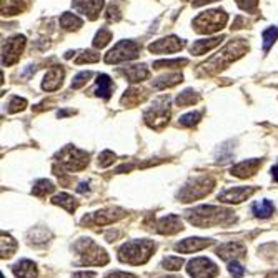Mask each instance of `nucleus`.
<instances>
[{"mask_svg": "<svg viewBox=\"0 0 278 278\" xmlns=\"http://www.w3.org/2000/svg\"><path fill=\"white\" fill-rule=\"evenodd\" d=\"M185 217L192 225L198 228H210L218 227V225H232L235 222V215L230 208H223V207L215 205H200L192 210L185 211Z\"/></svg>", "mask_w": 278, "mask_h": 278, "instance_id": "1", "label": "nucleus"}, {"mask_svg": "<svg viewBox=\"0 0 278 278\" xmlns=\"http://www.w3.org/2000/svg\"><path fill=\"white\" fill-rule=\"evenodd\" d=\"M248 50V43L243 38H237L235 42L227 43L218 54H215L211 59H208L205 64L200 65V72H205L208 75L220 73L222 70H225L232 62L238 60L240 57H243Z\"/></svg>", "mask_w": 278, "mask_h": 278, "instance_id": "2", "label": "nucleus"}, {"mask_svg": "<svg viewBox=\"0 0 278 278\" xmlns=\"http://www.w3.org/2000/svg\"><path fill=\"white\" fill-rule=\"evenodd\" d=\"M155 243L152 240H132L127 242L118 250V260L129 265H143L152 257Z\"/></svg>", "mask_w": 278, "mask_h": 278, "instance_id": "3", "label": "nucleus"}, {"mask_svg": "<svg viewBox=\"0 0 278 278\" xmlns=\"http://www.w3.org/2000/svg\"><path fill=\"white\" fill-rule=\"evenodd\" d=\"M73 250L77 251L78 265H92V267H102L108 263V255L102 246L97 245L92 238H80L73 243Z\"/></svg>", "mask_w": 278, "mask_h": 278, "instance_id": "4", "label": "nucleus"}, {"mask_svg": "<svg viewBox=\"0 0 278 278\" xmlns=\"http://www.w3.org/2000/svg\"><path fill=\"white\" fill-rule=\"evenodd\" d=\"M215 187V180L211 176H195L190 178L187 183L183 185V188L176 193V198H180V202L183 204H190V202L200 200V198L207 197L208 193L213 190Z\"/></svg>", "mask_w": 278, "mask_h": 278, "instance_id": "5", "label": "nucleus"}, {"mask_svg": "<svg viewBox=\"0 0 278 278\" xmlns=\"http://www.w3.org/2000/svg\"><path fill=\"white\" fill-rule=\"evenodd\" d=\"M170 118V99L167 97H158L153 100V104L145 110L143 120L153 130H162L169 123Z\"/></svg>", "mask_w": 278, "mask_h": 278, "instance_id": "6", "label": "nucleus"}, {"mask_svg": "<svg viewBox=\"0 0 278 278\" xmlns=\"http://www.w3.org/2000/svg\"><path fill=\"white\" fill-rule=\"evenodd\" d=\"M228 15L225 14L222 8H215V10H207L202 12L200 15L195 17L193 20V29L198 34H204V35H210L215 34L218 30H222L225 25H227Z\"/></svg>", "mask_w": 278, "mask_h": 278, "instance_id": "7", "label": "nucleus"}, {"mask_svg": "<svg viewBox=\"0 0 278 278\" xmlns=\"http://www.w3.org/2000/svg\"><path fill=\"white\" fill-rule=\"evenodd\" d=\"M88 158H90V155L87 152L75 148L72 145H67L55 155V162L60 165V169L67 172H78L88 165Z\"/></svg>", "mask_w": 278, "mask_h": 278, "instance_id": "8", "label": "nucleus"}, {"mask_svg": "<svg viewBox=\"0 0 278 278\" xmlns=\"http://www.w3.org/2000/svg\"><path fill=\"white\" fill-rule=\"evenodd\" d=\"M127 215V211L123 208H107V210H99V211H94V213H88L85 215L80 223L83 227H90V228H95V227H105V225H112L118 222L120 218H123Z\"/></svg>", "mask_w": 278, "mask_h": 278, "instance_id": "9", "label": "nucleus"}, {"mask_svg": "<svg viewBox=\"0 0 278 278\" xmlns=\"http://www.w3.org/2000/svg\"><path fill=\"white\" fill-rule=\"evenodd\" d=\"M139 54H140V47L137 42L120 40L107 55H105V62H107V64H122V62L137 59Z\"/></svg>", "mask_w": 278, "mask_h": 278, "instance_id": "10", "label": "nucleus"}, {"mask_svg": "<svg viewBox=\"0 0 278 278\" xmlns=\"http://www.w3.org/2000/svg\"><path fill=\"white\" fill-rule=\"evenodd\" d=\"M25 37L24 35H15V37L8 38L7 42H3L2 45V65L3 67H8V65L15 64L17 60L20 59L22 52H24L25 47Z\"/></svg>", "mask_w": 278, "mask_h": 278, "instance_id": "11", "label": "nucleus"}, {"mask_svg": "<svg viewBox=\"0 0 278 278\" xmlns=\"http://www.w3.org/2000/svg\"><path fill=\"white\" fill-rule=\"evenodd\" d=\"M187 272L192 278H215L218 275V267L210 258L198 257L188 262Z\"/></svg>", "mask_w": 278, "mask_h": 278, "instance_id": "12", "label": "nucleus"}, {"mask_svg": "<svg viewBox=\"0 0 278 278\" xmlns=\"http://www.w3.org/2000/svg\"><path fill=\"white\" fill-rule=\"evenodd\" d=\"M257 192V187H233L218 193V200L222 204H242Z\"/></svg>", "mask_w": 278, "mask_h": 278, "instance_id": "13", "label": "nucleus"}, {"mask_svg": "<svg viewBox=\"0 0 278 278\" xmlns=\"http://www.w3.org/2000/svg\"><path fill=\"white\" fill-rule=\"evenodd\" d=\"M185 45V42L182 38L175 37V35H170V37L160 38V40L153 42L148 45V50L152 54H174V52L182 50Z\"/></svg>", "mask_w": 278, "mask_h": 278, "instance_id": "14", "label": "nucleus"}, {"mask_svg": "<svg viewBox=\"0 0 278 278\" xmlns=\"http://www.w3.org/2000/svg\"><path fill=\"white\" fill-rule=\"evenodd\" d=\"M215 253H217V257L222 258L223 262H232V260L243 257L246 253V248L240 242H227V243L220 245L218 248L215 250Z\"/></svg>", "mask_w": 278, "mask_h": 278, "instance_id": "15", "label": "nucleus"}, {"mask_svg": "<svg viewBox=\"0 0 278 278\" xmlns=\"http://www.w3.org/2000/svg\"><path fill=\"white\" fill-rule=\"evenodd\" d=\"M155 230L162 235H175L183 230V223L176 215H167L155 223Z\"/></svg>", "mask_w": 278, "mask_h": 278, "instance_id": "16", "label": "nucleus"}, {"mask_svg": "<svg viewBox=\"0 0 278 278\" xmlns=\"http://www.w3.org/2000/svg\"><path fill=\"white\" fill-rule=\"evenodd\" d=\"M213 243V240H208V238H200V237H193V238H185L180 243L175 245V250L180 251V253H195V251H200L210 246Z\"/></svg>", "mask_w": 278, "mask_h": 278, "instance_id": "17", "label": "nucleus"}, {"mask_svg": "<svg viewBox=\"0 0 278 278\" xmlns=\"http://www.w3.org/2000/svg\"><path fill=\"white\" fill-rule=\"evenodd\" d=\"M260 167H262V160L260 158H251V160H245L233 165L230 174L233 176H237V178H248V176H253L257 174Z\"/></svg>", "mask_w": 278, "mask_h": 278, "instance_id": "18", "label": "nucleus"}, {"mask_svg": "<svg viewBox=\"0 0 278 278\" xmlns=\"http://www.w3.org/2000/svg\"><path fill=\"white\" fill-rule=\"evenodd\" d=\"M62 78H64V69L62 67H52L43 77L42 88L45 92H55L62 85Z\"/></svg>", "mask_w": 278, "mask_h": 278, "instance_id": "19", "label": "nucleus"}, {"mask_svg": "<svg viewBox=\"0 0 278 278\" xmlns=\"http://www.w3.org/2000/svg\"><path fill=\"white\" fill-rule=\"evenodd\" d=\"M222 40H225L223 35H220V37H211V38H204V40H197L190 45V54L192 55H204L207 52L213 50L217 45H220Z\"/></svg>", "mask_w": 278, "mask_h": 278, "instance_id": "20", "label": "nucleus"}, {"mask_svg": "<svg viewBox=\"0 0 278 278\" xmlns=\"http://www.w3.org/2000/svg\"><path fill=\"white\" fill-rule=\"evenodd\" d=\"M12 272L17 278H37V265L30 260H20L12 267Z\"/></svg>", "mask_w": 278, "mask_h": 278, "instance_id": "21", "label": "nucleus"}, {"mask_svg": "<svg viewBox=\"0 0 278 278\" xmlns=\"http://www.w3.org/2000/svg\"><path fill=\"white\" fill-rule=\"evenodd\" d=\"M75 7H77L78 12L87 15L90 20H95L104 7V0H85V2L78 3V5H75Z\"/></svg>", "mask_w": 278, "mask_h": 278, "instance_id": "22", "label": "nucleus"}, {"mask_svg": "<svg viewBox=\"0 0 278 278\" xmlns=\"http://www.w3.org/2000/svg\"><path fill=\"white\" fill-rule=\"evenodd\" d=\"M112 92H113V82H112V78H110L108 75H105V73L97 75L95 95L97 97H102V99L107 100V99H110Z\"/></svg>", "mask_w": 278, "mask_h": 278, "instance_id": "23", "label": "nucleus"}, {"mask_svg": "<svg viewBox=\"0 0 278 278\" xmlns=\"http://www.w3.org/2000/svg\"><path fill=\"white\" fill-rule=\"evenodd\" d=\"M122 73L129 78L130 83H137V82H142L145 78H148V69L145 65H134V67H127L122 70Z\"/></svg>", "mask_w": 278, "mask_h": 278, "instance_id": "24", "label": "nucleus"}, {"mask_svg": "<svg viewBox=\"0 0 278 278\" xmlns=\"http://www.w3.org/2000/svg\"><path fill=\"white\" fill-rule=\"evenodd\" d=\"M145 97H147V94H145L142 88L132 87V88H129V90L125 92V94H123L120 104L127 105V107H135V105H139L140 102H143Z\"/></svg>", "mask_w": 278, "mask_h": 278, "instance_id": "25", "label": "nucleus"}, {"mask_svg": "<svg viewBox=\"0 0 278 278\" xmlns=\"http://www.w3.org/2000/svg\"><path fill=\"white\" fill-rule=\"evenodd\" d=\"M182 80H183V75L182 73H167V75H162V77H158L157 80H153L152 87L155 88V90H163V88L175 87L176 83H180Z\"/></svg>", "mask_w": 278, "mask_h": 278, "instance_id": "26", "label": "nucleus"}, {"mask_svg": "<svg viewBox=\"0 0 278 278\" xmlns=\"http://www.w3.org/2000/svg\"><path fill=\"white\" fill-rule=\"evenodd\" d=\"M251 211H253V215L257 218H268L273 215V211H275V207L270 200H267V198H263V200H258L257 204L251 205Z\"/></svg>", "mask_w": 278, "mask_h": 278, "instance_id": "27", "label": "nucleus"}, {"mask_svg": "<svg viewBox=\"0 0 278 278\" xmlns=\"http://www.w3.org/2000/svg\"><path fill=\"white\" fill-rule=\"evenodd\" d=\"M17 250V242L7 233H2V240H0V257L3 260L10 258Z\"/></svg>", "mask_w": 278, "mask_h": 278, "instance_id": "28", "label": "nucleus"}, {"mask_svg": "<svg viewBox=\"0 0 278 278\" xmlns=\"http://www.w3.org/2000/svg\"><path fill=\"white\" fill-rule=\"evenodd\" d=\"M52 204L64 207V208L67 211H70V213H73V211L77 210V205H78L77 200H75L72 195H69V193H59V195H55L54 198H52Z\"/></svg>", "mask_w": 278, "mask_h": 278, "instance_id": "29", "label": "nucleus"}, {"mask_svg": "<svg viewBox=\"0 0 278 278\" xmlns=\"http://www.w3.org/2000/svg\"><path fill=\"white\" fill-rule=\"evenodd\" d=\"M27 0H2V14L3 15H15L20 14L25 8Z\"/></svg>", "mask_w": 278, "mask_h": 278, "instance_id": "30", "label": "nucleus"}, {"mask_svg": "<svg viewBox=\"0 0 278 278\" xmlns=\"http://www.w3.org/2000/svg\"><path fill=\"white\" fill-rule=\"evenodd\" d=\"M48 237H50V233H48L47 228H32L29 233H27V238H29V243L30 245H43L48 242Z\"/></svg>", "mask_w": 278, "mask_h": 278, "instance_id": "31", "label": "nucleus"}, {"mask_svg": "<svg viewBox=\"0 0 278 278\" xmlns=\"http://www.w3.org/2000/svg\"><path fill=\"white\" fill-rule=\"evenodd\" d=\"M83 25L82 19H78L75 14H70V12H65L64 15L60 17V27L64 30H77Z\"/></svg>", "mask_w": 278, "mask_h": 278, "instance_id": "32", "label": "nucleus"}, {"mask_svg": "<svg viewBox=\"0 0 278 278\" xmlns=\"http://www.w3.org/2000/svg\"><path fill=\"white\" fill-rule=\"evenodd\" d=\"M198 100H200V97L197 95V92H193L192 88H187V90L176 97L175 104H176V107H190V105L197 104Z\"/></svg>", "mask_w": 278, "mask_h": 278, "instance_id": "33", "label": "nucleus"}, {"mask_svg": "<svg viewBox=\"0 0 278 278\" xmlns=\"http://www.w3.org/2000/svg\"><path fill=\"white\" fill-rule=\"evenodd\" d=\"M55 190V185L50 182V180H38L37 183L34 185V188H32V193L35 197H47L48 193H52Z\"/></svg>", "mask_w": 278, "mask_h": 278, "instance_id": "34", "label": "nucleus"}, {"mask_svg": "<svg viewBox=\"0 0 278 278\" xmlns=\"http://www.w3.org/2000/svg\"><path fill=\"white\" fill-rule=\"evenodd\" d=\"M110 40H112V32H110L107 27H102L94 37V47L95 48H104Z\"/></svg>", "mask_w": 278, "mask_h": 278, "instance_id": "35", "label": "nucleus"}, {"mask_svg": "<svg viewBox=\"0 0 278 278\" xmlns=\"http://www.w3.org/2000/svg\"><path fill=\"white\" fill-rule=\"evenodd\" d=\"M277 38H278V29H277V27H270V29L263 30V34H262L263 50L268 52V48H270L273 43H275Z\"/></svg>", "mask_w": 278, "mask_h": 278, "instance_id": "36", "label": "nucleus"}, {"mask_svg": "<svg viewBox=\"0 0 278 278\" xmlns=\"http://www.w3.org/2000/svg\"><path fill=\"white\" fill-rule=\"evenodd\" d=\"M187 59H175V60H157L153 62V69H178L182 65H187Z\"/></svg>", "mask_w": 278, "mask_h": 278, "instance_id": "37", "label": "nucleus"}, {"mask_svg": "<svg viewBox=\"0 0 278 278\" xmlns=\"http://www.w3.org/2000/svg\"><path fill=\"white\" fill-rule=\"evenodd\" d=\"M100 60V55L95 54L94 50H82L78 57L75 59V64H95V62Z\"/></svg>", "mask_w": 278, "mask_h": 278, "instance_id": "38", "label": "nucleus"}, {"mask_svg": "<svg viewBox=\"0 0 278 278\" xmlns=\"http://www.w3.org/2000/svg\"><path fill=\"white\" fill-rule=\"evenodd\" d=\"M182 265H183V258H180V257H167V258H163V262H162V267L170 272L180 270Z\"/></svg>", "mask_w": 278, "mask_h": 278, "instance_id": "39", "label": "nucleus"}, {"mask_svg": "<svg viewBox=\"0 0 278 278\" xmlns=\"http://www.w3.org/2000/svg\"><path fill=\"white\" fill-rule=\"evenodd\" d=\"M200 118H202V113L200 112H192V113H187V115L180 117L178 118V123L182 127H193V125H197Z\"/></svg>", "mask_w": 278, "mask_h": 278, "instance_id": "40", "label": "nucleus"}, {"mask_svg": "<svg viewBox=\"0 0 278 278\" xmlns=\"http://www.w3.org/2000/svg\"><path fill=\"white\" fill-rule=\"evenodd\" d=\"M115 153L110 152V150H104L102 153L99 155V165L102 167V169H105V167H110L113 162H115Z\"/></svg>", "mask_w": 278, "mask_h": 278, "instance_id": "41", "label": "nucleus"}, {"mask_svg": "<svg viewBox=\"0 0 278 278\" xmlns=\"http://www.w3.org/2000/svg\"><path fill=\"white\" fill-rule=\"evenodd\" d=\"M25 107H27V100L20 99V97H12L10 104H8V112L15 113V112H20V110H24Z\"/></svg>", "mask_w": 278, "mask_h": 278, "instance_id": "42", "label": "nucleus"}, {"mask_svg": "<svg viewBox=\"0 0 278 278\" xmlns=\"http://www.w3.org/2000/svg\"><path fill=\"white\" fill-rule=\"evenodd\" d=\"M90 77H92V72H80V73H77V75H75V78H73V82H72V88H73V90H77V88L83 87L88 82V78H90Z\"/></svg>", "mask_w": 278, "mask_h": 278, "instance_id": "43", "label": "nucleus"}, {"mask_svg": "<svg viewBox=\"0 0 278 278\" xmlns=\"http://www.w3.org/2000/svg\"><path fill=\"white\" fill-rule=\"evenodd\" d=\"M235 3L245 12H255L258 7V0H235Z\"/></svg>", "mask_w": 278, "mask_h": 278, "instance_id": "44", "label": "nucleus"}, {"mask_svg": "<svg viewBox=\"0 0 278 278\" xmlns=\"http://www.w3.org/2000/svg\"><path fill=\"white\" fill-rule=\"evenodd\" d=\"M228 272L232 273L233 278H242L245 275V268L242 267L237 260H232V262H230V265H228Z\"/></svg>", "mask_w": 278, "mask_h": 278, "instance_id": "45", "label": "nucleus"}, {"mask_svg": "<svg viewBox=\"0 0 278 278\" xmlns=\"http://www.w3.org/2000/svg\"><path fill=\"white\" fill-rule=\"evenodd\" d=\"M105 17H107L108 22H118L122 19L120 10H118V7L113 5V3H110V5L107 7V14H105Z\"/></svg>", "mask_w": 278, "mask_h": 278, "instance_id": "46", "label": "nucleus"}, {"mask_svg": "<svg viewBox=\"0 0 278 278\" xmlns=\"http://www.w3.org/2000/svg\"><path fill=\"white\" fill-rule=\"evenodd\" d=\"M104 278H137V277L125 272H112V273H108V275H105Z\"/></svg>", "mask_w": 278, "mask_h": 278, "instance_id": "47", "label": "nucleus"}, {"mask_svg": "<svg viewBox=\"0 0 278 278\" xmlns=\"http://www.w3.org/2000/svg\"><path fill=\"white\" fill-rule=\"evenodd\" d=\"M95 277H97L95 272H77L72 275V278H95Z\"/></svg>", "mask_w": 278, "mask_h": 278, "instance_id": "48", "label": "nucleus"}, {"mask_svg": "<svg viewBox=\"0 0 278 278\" xmlns=\"http://www.w3.org/2000/svg\"><path fill=\"white\" fill-rule=\"evenodd\" d=\"M90 188H88V182H80L78 183V187H77V192L78 193H87Z\"/></svg>", "mask_w": 278, "mask_h": 278, "instance_id": "49", "label": "nucleus"}, {"mask_svg": "<svg viewBox=\"0 0 278 278\" xmlns=\"http://www.w3.org/2000/svg\"><path fill=\"white\" fill-rule=\"evenodd\" d=\"M67 115H73V110H59V112H57V117L59 118H64Z\"/></svg>", "mask_w": 278, "mask_h": 278, "instance_id": "50", "label": "nucleus"}, {"mask_svg": "<svg viewBox=\"0 0 278 278\" xmlns=\"http://www.w3.org/2000/svg\"><path fill=\"white\" fill-rule=\"evenodd\" d=\"M210 2H215V0H195V2H193V7H202V5L210 3Z\"/></svg>", "mask_w": 278, "mask_h": 278, "instance_id": "51", "label": "nucleus"}, {"mask_svg": "<svg viewBox=\"0 0 278 278\" xmlns=\"http://www.w3.org/2000/svg\"><path fill=\"white\" fill-rule=\"evenodd\" d=\"M272 176H273V180H275V182H278V165H275L272 169Z\"/></svg>", "mask_w": 278, "mask_h": 278, "instance_id": "52", "label": "nucleus"}, {"mask_svg": "<svg viewBox=\"0 0 278 278\" xmlns=\"http://www.w3.org/2000/svg\"><path fill=\"white\" fill-rule=\"evenodd\" d=\"M267 278H278V272H273V273H270V275H268Z\"/></svg>", "mask_w": 278, "mask_h": 278, "instance_id": "53", "label": "nucleus"}, {"mask_svg": "<svg viewBox=\"0 0 278 278\" xmlns=\"http://www.w3.org/2000/svg\"><path fill=\"white\" fill-rule=\"evenodd\" d=\"M82 2H85V0H73L75 5H78V3H82Z\"/></svg>", "mask_w": 278, "mask_h": 278, "instance_id": "54", "label": "nucleus"}, {"mask_svg": "<svg viewBox=\"0 0 278 278\" xmlns=\"http://www.w3.org/2000/svg\"><path fill=\"white\" fill-rule=\"evenodd\" d=\"M163 278H178V277H163Z\"/></svg>", "mask_w": 278, "mask_h": 278, "instance_id": "55", "label": "nucleus"}]
</instances>
